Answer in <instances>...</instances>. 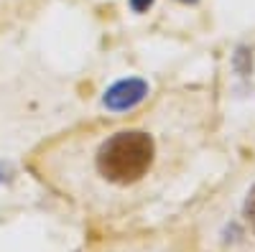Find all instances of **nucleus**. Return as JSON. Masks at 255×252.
Returning <instances> with one entry per match:
<instances>
[{"label": "nucleus", "instance_id": "nucleus-6", "mask_svg": "<svg viewBox=\"0 0 255 252\" xmlns=\"http://www.w3.org/2000/svg\"><path fill=\"white\" fill-rule=\"evenodd\" d=\"M181 3H197V0H181Z\"/></svg>", "mask_w": 255, "mask_h": 252}, {"label": "nucleus", "instance_id": "nucleus-2", "mask_svg": "<svg viewBox=\"0 0 255 252\" xmlns=\"http://www.w3.org/2000/svg\"><path fill=\"white\" fill-rule=\"evenodd\" d=\"M145 94H148V84L143 79H123L105 92L102 104L110 112H128L135 104H140L145 99Z\"/></svg>", "mask_w": 255, "mask_h": 252}, {"label": "nucleus", "instance_id": "nucleus-1", "mask_svg": "<svg viewBox=\"0 0 255 252\" xmlns=\"http://www.w3.org/2000/svg\"><path fill=\"white\" fill-rule=\"evenodd\" d=\"M156 163V140L145 130H115L100 140L95 151L97 176L115 188L140 183Z\"/></svg>", "mask_w": 255, "mask_h": 252}, {"label": "nucleus", "instance_id": "nucleus-3", "mask_svg": "<svg viewBox=\"0 0 255 252\" xmlns=\"http://www.w3.org/2000/svg\"><path fill=\"white\" fill-rule=\"evenodd\" d=\"M245 219H248L250 229L255 232V186L250 188V194H248V199H245Z\"/></svg>", "mask_w": 255, "mask_h": 252}, {"label": "nucleus", "instance_id": "nucleus-4", "mask_svg": "<svg viewBox=\"0 0 255 252\" xmlns=\"http://www.w3.org/2000/svg\"><path fill=\"white\" fill-rule=\"evenodd\" d=\"M151 5H153V0H130V8H133L135 13H145Z\"/></svg>", "mask_w": 255, "mask_h": 252}, {"label": "nucleus", "instance_id": "nucleus-5", "mask_svg": "<svg viewBox=\"0 0 255 252\" xmlns=\"http://www.w3.org/2000/svg\"><path fill=\"white\" fill-rule=\"evenodd\" d=\"M3 173H5V171H3V166H0V183H3V181H5V176H3Z\"/></svg>", "mask_w": 255, "mask_h": 252}, {"label": "nucleus", "instance_id": "nucleus-7", "mask_svg": "<svg viewBox=\"0 0 255 252\" xmlns=\"http://www.w3.org/2000/svg\"><path fill=\"white\" fill-rule=\"evenodd\" d=\"M110 252H123V250H110Z\"/></svg>", "mask_w": 255, "mask_h": 252}]
</instances>
